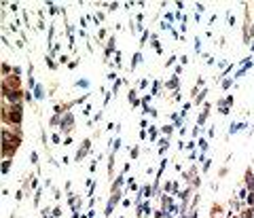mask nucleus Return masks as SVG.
<instances>
[{"label":"nucleus","instance_id":"nucleus-1","mask_svg":"<svg viewBox=\"0 0 254 218\" xmlns=\"http://www.w3.org/2000/svg\"><path fill=\"white\" fill-rule=\"evenodd\" d=\"M42 218H44V216H42Z\"/></svg>","mask_w":254,"mask_h":218}]
</instances>
